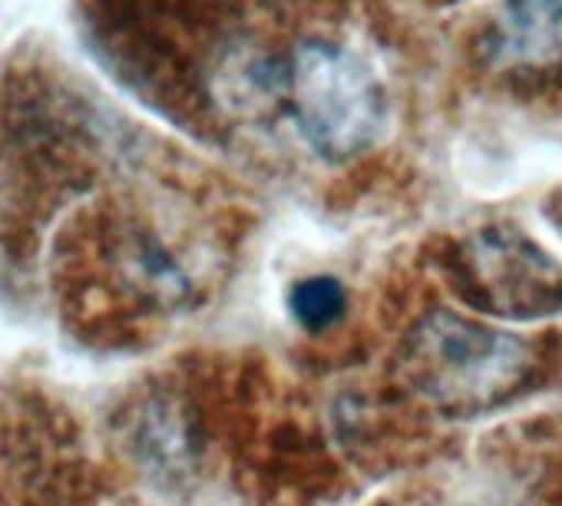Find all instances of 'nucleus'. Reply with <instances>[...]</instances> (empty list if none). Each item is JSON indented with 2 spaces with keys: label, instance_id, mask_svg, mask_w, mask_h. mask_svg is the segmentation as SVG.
Returning a JSON list of instances; mask_svg holds the SVG:
<instances>
[{
  "label": "nucleus",
  "instance_id": "obj_1",
  "mask_svg": "<svg viewBox=\"0 0 562 506\" xmlns=\"http://www.w3.org/2000/svg\"><path fill=\"white\" fill-rule=\"evenodd\" d=\"M552 361L539 338L506 331L473 312L427 305L394 348L397 384L437 417H483L546 381Z\"/></svg>",
  "mask_w": 562,
  "mask_h": 506
},
{
  "label": "nucleus",
  "instance_id": "obj_3",
  "mask_svg": "<svg viewBox=\"0 0 562 506\" xmlns=\"http://www.w3.org/2000/svg\"><path fill=\"white\" fill-rule=\"evenodd\" d=\"M440 269L460 305L480 318L532 322L562 312V266L516 228L490 225L457 238Z\"/></svg>",
  "mask_w": 562,
  "mask_h": 506
},
{
  "label": "nucleus",
  "instance_id": "obj_5",
  "mask_svg": "<svg viewBox=\"0 0 562 506\" xmlns=\"http://www.w3.org/2000/svg\"><path fill=\"white\" fill-rule=\"evenodd\" d=\"M289 308L299 318L302 328L308 331H328L331 325H338L348 312V292L338 279L328 276H315V279H302L299 285H292L289 295Z\"/></svg>",
  "mask_w": 562,
  "mask_h": 506
},
{
  "label": "nucleus",
  "instance_id": "obj_2",
  "mask_svg": "<svg viewBox=\"0 0 562 506\" xmlns=\"http://www.w3.org/2000/svg\"><path fill=\"white\" fill-rule=\"evenodd\" d=\"M281 93L302 139L331 162L374 149L387 123V97L371 64L331 37H305L292 47Z\"/></svg>",
  "mask_w": 562,
  "mask_h": 506
},
{
  "label": "nucleus",
  "instance_id": "obj_4",
  "mask_svg": "<svg viewBox=\"0 0 562 506\" xmlns=\"http://www.w3.org/2000/svg\"><path fill=\"white\" fill-rule=\"evenodd\" d=\"M480 64L503 77L562 70V0H503L476 37Z\"/></svg>",
  "mask_w": 562,
  "mask_h": 506
},
{
  "label": "nucleus",
  "instance_id": "obj_6",
  "mask_svg": "<svg viewBox=\"0 0 562 506\" xmlns=\"http://www.w3.org/2000/svg\"><path fill=\"white\" fill-rule=\"evenodd\" d=\"M532 506H562V480L559 483H546V490L539 496H529Z\"/></svg>",
  "mask_w": 562,
  "mask_h": 506
}]
</instances>
